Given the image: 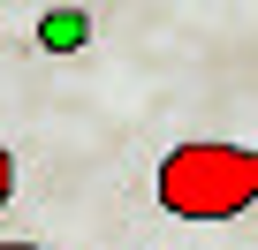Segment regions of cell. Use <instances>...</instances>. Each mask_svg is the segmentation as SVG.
Instances as JSON below:
<instances>
[{"mask_svg":"<svg viewBox=\"0 0 258 250\" xmlns=\"http://www.w3.org/2000/svg\"><path fill=\"white\" fill-rule=\"evenodd\" d=\"M258 205V144L190 137L160 159V212L175 220H235Z\"/></svg>","mask_w":258,"mask_h":250,"instance_id":"obj_1","label":"cell"},{"mask_svg":"<svg viewBox=\"0 0 258 250\" xmlns=\"http://www.w3.org/2000/svg\"><path fill=\"white\" fill-rule=\"evenodd\" d=\"M0 250H46V242H0Z\"/></svg>","mask_w":258,"mask_h":250,"instance_id":"obj_3","label":"cell"},{"mask_svg":"<svg viewBox=\"0 0 258 250\" xmlns=\"http://www.w3.org/2000/svg\"><path fill=\"white\" fill-rule=\"evenodd\" d=\"M8 197H16V159H8V144H0V212H8Z\"/></svg>","mask_w":258,"mask_h":250,"instance_id":"obj_2","label":"cell"}]
</instances>
